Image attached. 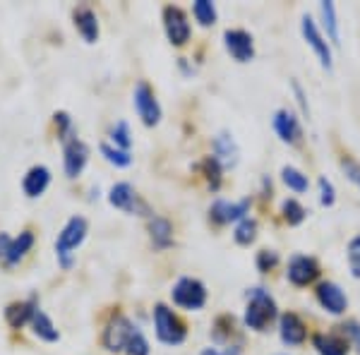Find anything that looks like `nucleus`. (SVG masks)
<instances>
[{
	"label": "nucleus",
	"instance_id": "20",
	"mask_svg": "<svg viewBox=\"0 0 360 355\" xmlns=\"http://www.w3.org/2000/svg\"><path fill=\"white\" fill-rule=\"evenodd\" d=\"M147 235L149 245L154 252H168L171 247H176V224L168 217L154 214L147 219Z\"/></svg>",
	"mask_w": 360,
	"mask_h": 355
},
{
	"label": "nucleus",
	"instance_id": "43",
	"mask_svg": "<svg viewBox=\"0 0 360 355\" xmlns=\"http://www.w3.org/2000/svg\"><path fill=\"white\" fill-rule=\"evenodd\" d=\"M221 353L224 355H245V339L233 341V343H229V346H224Z\"/></svg>",
	"mask_w": 360,
	"mask_h": 355
},
{
	"label": "nucleus",
	"instance_id": "42",
	"mask_svg": "<svg viewBox=\"0 0 360 355\" xmlns=\"http://www.w3.org/2000/svg\"><path fill=\"white\" fill-rule=\"evenodd\" d=\"M178 70H180V75H183L185 79H193L197 75V65L193 63V58H185V56L178 58Z\"/></svg>",
	"mask_w": 360,
	"mask_h": 355
},
{
	"label": "nucleus",
	"instance_id": "11",
	"mask_svg": "<svg viewBox=\"0 0 360 355\" xmlns=\"http://www.w3.org/2000/svg\"><path fill=\"white\" fill-rule=\"evenodd\" d=\"M255 197H240V200H226V197H217L207 209V219L214 228H226V226H236L238 221L248 219L252 214Z\"/></svg>",
	"mask_w": 360,
	"mask_h": 355
},
{
	"label": "nucleus",
	"instance_id": "4",
	"mask_svg": "<svg viewBox=\"0 0 360 355\" xmlns=\"http://www.w3.org/2000/svg\"><path fill=\"white\" fill-rule=\"evenodd\" d=\"M283 278L295 290H312L324 278V266L317 254L293 252L283 262Z\"/></svg>",
	"mask_w": 360,
	"mask_h": 355
},
{
	"label": "nucleus",
	"instance_id": "30",
	"mask_svg": "<svg viewBox=\"0 0 360 355\" xmlns=\"http://www.w3.org/2000/svg\"><path fill=\"white\" fill-rule=\"evenodd\" d=\"M231 238H233L238 247H252L259 240V219L250 214L248 219L238 221L233 231H231Z\"/></svg>",
	"mask_w": 360,
	"mask_h": 355
},
{
	"label": "nucleus",
	"instance_id": "28",
	"mask_svg": "<svg viewBox=\"0 0 360 355\" xmlns=\"http://www.w3.org/2000/svg\"><path fill=\"white\" fill-rule=\"evenodd\" d=\"M29 329H32V334L37 336L39 341L44 343H58L60 341V331L53 324V319L46 314L41 307H37L32 314V319H29Z\"/></svg>",
	"mask_w": 360,
	"mask_h": 355
},
{
	"label": "nucleus",
	"instance_id": "16",
	"mask_svg": "<svg viewBox=\"0 0 360 355\" xmlns=\"http://www.w3.org/2000/svg\"><path fill=\"white\" fill-rule=\"evenodd\" d=\"M307 346L312 348L315 355H353L351 343H348V339L336 327L312 329V336Z\"/></svg>",
	"mask_w": 360,
	"mask_h": 355
},
{
	"label": "nucleus",
	"instance_id": "6",
	"mask_svg": "<svg viewBox=\"0 0 360 355\" xmlns=\"http://www.w3.org/2000/svg\"><path fill=\"white\" fill-rule=\"evenodd\" d=\"M310 293H312V300H315L317 310L322 314L336 319V322L348 317V310H351V298H348L346 288L341 286L339 281L324 276L322 281H319L317 286L310 290Z\"/></svg>",
	"mask_w": 360,
	"mask_h": 355
},
{
	"label": "nucleus",
	"instance_id": "26",
	"mask_svg": "<svg viewBox=\"0 0 360 355\" xmlns=\"http://www.w3.org/2000/svg\"><path fill=\"white\" fill-rule=\"evenodd\" d=\"M51 188V168L44 164L32 166L22 178V192L29 200H39L46 190Z\"/></svg>",
	"mask_w": 360,
	"mask_h": 355
},
{
	"label": "nucleus",
	"instance_id": "41",
	"mask_svg": "<svg viewBox=\"0 0 360 355\" xmlns=\"http://www.w3.org/2000/svg\"><path fill=\"white\" fill-rule=\"evenodd\" d=\"M257 195H259V200H262V202H271V200H274V178H271L269 173H264V176L259 178Z\"/></svg>",
	"mask_w": 360,
	"mask_h": 355
},
{
	"label": "nucleus",
	"instance_id": "19",
	"mask_svg": "<svg viewBox=\"0 0 360 355\" xmlns=\"http://www.w3.org/2000/svg\"><path fill=\"white\" fill-rule=\"evenodd\" d=\"M209 154L224 166V171H233V168L240 164V144H238L236 135L231 130H219L217 135L212 137V151Z\"/></svg>",
	"mask_w": 360,
	"mask_h": 355
},
{
	"label": "nucleus",
	"instance_id": "2",
	"mask_svg": "<svg viewBox=\"0 0 360 355\" xmlns=\"http://www.w3.org/2000/svg\"><path fill=\"white\" fill-rule=\"evenodd\" d=\"M281 314L276 295L269 288L257 283L245 290V305L240 314V327L250 334H269L276 327V319Z\"/></svg>",
	"mask_w": 360,
	"mask_h": 355
},
{
	"label": "nucleus",
	"instance_id": "12",
	"mask_svg": "<svg viewBox=\"0 0 360 355\" xmlns=\"http://www.w3.org/2000/svg\"><path fill=\"white\" fill-rule=\"evenodd\" d=\"M271 132L288 149H300L305 144V123L291 106H281L271 113Z\"/></svg>",
	"mask_w": 360,
	"mask_h": 355
},
{
	"label": "nucleus",
	"instance_id": "15",
	"mask_svg": "<svg viewBox=\"0 0 360 355\" xmlns=\"http://www.w3.org/2000/svg\"><path fill=\"white\" fill-rule=\"evenodd\" d=\"M221 44L226 56L231 58L238 65H250V63L257 58V41H255V34L250 29L243 27H229L221 34Z\"/></svg>",
	"mask_w": 360,
	"mask_h": 355
},
{
	"label": "nucleus",
	"instance_id": "9",
	"mask_svg": "<svg viewBox=\"0 0 360 355\" xmlns=\"http://www.w3.org/2000/svg\"><path fill=\"white\" fill-rule=\"evenodd\" d=\"M276 339L283 348H303L310 343L312 324L303 312L298 310H281L276 319Z\"/></svg>",
	"mask_w": 360,
	"mask_h": 355
},
{
	"label": "nucleus",
	"instance_id": "32",
	"mask_svg": "<svg viewBox=\"0 0 360 355\" xmlns=\"http://www.w3.org/2000/svg\"><path fill=\"white\" fill-rule=\"evenodd\" d=\"M252 264H255V269H257L259 276H271V273L283 266V257H281V252L274 247H259L257 252H255Z\"/></svg>",
	"mask_w": 360,
	"mask_h": 355
},
{
	"label": "nucleus",
	"instance_id": "34",
	"mask_svg": "<svg viewBox=\"0 0 360 355\" xmlns=\"http://www.w3.org/2000/svg\"><path fill=\"white\" fill-rule=\"evenodd\" d=\"M288 91H291V96H293V110L295 113L300 115V118H303V123L307 120V123H310L312 120V106H310V94H307V89H305V84L300 82V79H291V82H288Z\"/></svg>",
	"mask_w": 360,
	"mask_h": 355
},
{
	"label": "nucleus",
	"instance_id": "1",
	"mask_svg": "<svg viewBox=\"0 0 360 355\" xmlns=\"http://www.w3.org/2000/svg\"><path fill=\"white\" fill-rule=\"evenodd\" d=\"M101 346L113 355H152V343L142 327L120 310L111 312V317L103 324Z\"/></svg>",
	"mask_w": 360,
	"mask_h": 355
},
{
	"label": "nucleus",
	"instance_id": "33",
	"mask_svg": "<svg viewBox=\"0 0 360 355\" xmlns=\"http://www.w3.org/2000/svg\"><path fill=\"white\" fill-rule=\"evenodd\" d=\"M312 190H315V200L322 209H334L336 202H339V190H336L332 178L317 176L315 183H312Z\"/></svg>",
	"mask_w": 360,
	"mask_h": 355
},
{
	"label": "nucleus",
	"instance_id": "21",
	"mask_svg": "<svg viewBox=\"0 0 360 355\" xmlns=\"http://www.w3.org/2000/svg\"><path fill=\"white\" fill-rule=\"evenodd\" d=\"M243 339V327H240V319L233 317L231 312L219 314L217 319L212 322V346L224 348L233 341Z\"/></svg>",
	"mask_w": 360,
	"mask_h": 355
},
{
	"label": "nucleus",
	"instance_id": "17",
	"mask_svg": "<svg viewBox=\"0 0 360 355\" xmlns=\"http://www.w3.org/2000/svg\"><path fill=\"white\" fill-rule=\"evenodd\" d=\"M315 22L319 27V32L324 34L334 51L341 49V20H339V8H336L334 0H319L315 13Z\"/></svg>",
	"mask_w": 360,
	"mask_h": 355
},
{
	"label": "nucleus",
	"instance_id": "29",
	"mask_svg": "<svg viewBox=\"0 0 360 355\" xmlns=\"http://www.w3.org/2000/svg\"><path fill=\"white\" fill-rule=\"evenodd\" d=\"M39 307V300L37 295L27 300H17V302H10L8 310H5V319L13 329H22V327H29V319H32L34 310Z\"/></svg>",
	"mask_w": 360,
	"mask_h": 355
},
{
	"label": "nucleus",
	"instance_id": "23",
	"mask_svg": "<svg viewBox=\"0 0 360 355\" xmlns=\"http://www.w3.org/2000/svg\"><path fill=\"white\" fill-rule=\"evenodd\" d=\"M278 183L291 192V197H298V200L312 190V178L295 164H283L278 168Z\"/></svg>",
	"mask_w": 360,
	"mask_h": 355
},
{
	"label": "nucleus",
	"instance_id": "5",
	"mask_svg": "<svg viewBox=\"0 0 360 355\" xmlns=\"http://www.w3.org/2000/svg\"><path fill=\"white\" fill-rule=\"evenodd\" d=\"M209 302V288L197 276H178L168 290V305L178 312H202Z\"/></svg>",
	"mask_w": 360,
	"mask_h": 355
},
{
	"label": "nucleus",
	"instance_id": "46",
	"mask_svg": "<svg viewBox=\"0 0 360 355\" xmlns=\"http://www.w3.org/2000/svg\"><path fill=\"white\" fill-rule=\"evenodd\" d=\"M276 355H291V353H276Z\"/></svg>",
	"mask_w": 360,
	"mask_h": 355
},
{
	"label": "nucleus",
	"instance_id": "38",
	"mask_svg": "<svg viewBox=\"0 0 360 355\" xmlns=\"http://www.w3.org/2000/svg\"><path fill=\"white\" fill-rule=\"evenodd\" d=\"M346 269L348 276L360 281V233H353L346 243Z\"/></svg>",
	"mask_w": 360,
	"mask_h": 355
},
{
	"label": "nucleus",
	"instance_id": "45",
	"mask_svg": "<svg viewBox=\"0 0 360 355\" xmlns=\"http://www.w3.org/2000/svg\"><path fill=\"white\" fill-rule=\"evenodd\" d=\"M197 355H224V353H221V348H217V346H205Z\"/></svg>",
	"mask_w": 360,
	"mask_h": 355
},
{
	"label": "nucleus",
	"instance_id": "25",
	"mask_svg": "<svg viewBox=\"0 0 360 355\" xmlns=\"http://www.w3.org/2000/svg\"><path fill=\"white\" fill-rule=\"evenodd\" d=\"M195 171L200 173V178L205 180L207 190L212 192V195L221 192L224 183H226V171H224V166L219 164V161L214 159L212 154H205V156H202V159L195 164Z\"/></svg>",
	"mask_w": 360,
	"mask_h": 355
},
{
	"label": "nucleus",
	"instance_id": "36",
	"mask_svg": "<svg viewBox=\"0 0 360 355\" xmlns=\"http://www.w3.org/2000/svg\"><path fill=\"white\" fill-rule=\"evenodd\" d=\"M98 151H101L103 161H106V164H111V166H115V168H130L132 161H135L132 151L118 149V147H113V144H108V142H101Z\"/></svg>",
	"mask_w": 360,
	"mask_h": 355
},
{
	"label": "nucleus",
	"instance_id": "7",
	"mask_svg": "<svg viewBox=\"0 0 360 355\" xmlns=\"http://www.w3.org/2000/svg\"><path fill=\"white\" fill-rule=\"evenodd\" d=\"M300 39H303V44L307 46V51L315 56L317 65L327 75H332L336 67V51L332 49V44L324 39V34L319 32L312 13L300 15Z\"/></svg>",
	"mask_w": 360,
	"mask_h": 355
},
{
	"label": "nucleus",
	"instance_id": "22",
	"mask_svg": "<svg viewBox=\"0 0 360 355\" xmlns=\"http://www.w3.org/2000/svg\"><path fill=\"white\" fill-rule=\"evenodd\" d=\"M72 25L77 29V34L82 37L84 44H96L101 39V25H98V15L86 5H79V8L72 10Z\"/></svg>",
	"mask_w": 360,
	"mask_h": 355
},
{
	"label": "nucleus",
	"instance_id": "35",
	"mask_svg": "<svg viewBox=\"0 0 360 355\" xmlns=\"http://www.w3.org/2000/svg\"><path fill=\"white\" fill-rule=\"evenodd\" d=\"M336 164H339V171H341V176H344L346 183L360 192V159L358 156L348 154V151H341Z\"/></svg>",
	"mask_w": 360,
	"mask_h": 355
},
{
	"label": "nucleus",
	"instance_id": "13",
	"mask_svg": "<svg viewBox=\"0 0 360 355\" xmlns=\"http://www.w3.org/2000/svg\"><path fill=\"white\" fill-rule=\"evenodd\" d=\"M106 200H108V205H111L113 209L127 214V217L149 219V217H154V214H156L154 209L149 207V202L135 190V185L127 183V180H118V183H113L111 190H108V195H106Z\"/></svg>",
	"mask_w": 360,
	"mask_h": 355
},
{
	"label": "nucleus",
	"instance_id": "8",
	"mask_svg": "<svg viewBox=\"0 0 360 355\" xmlns=\"http://www.w3.org/2000/svg\"><path fill=\"white\" fill-rule=\"evenodd\" d=\"M86 233H89V221L84 217H70L65 221V226L60 228L56 238V259L63 269H70L75 262V252L77 247H82V243L86 240Z\"/></svg>",
	"mask_w": 360,
	"mask_h": 355
},
{
	"label": "nucleus",
	"instance_id": "14",
	"mask_svg": "<svg viewBox=\"0 0 360 355\" xmlns=\"http://www.w3.org/2000/svg\"><path fill=\"white\" fill-rule=\"evenodd\" d=\"M132 108H135V115L139 118V123L149 130L161 125L164 120V106H161L159 96H156V89L147 79H139L132 89Z\"/></svg>",
	"mask_w": 360,
	"mask_h": 355
},
{
	"label": "nucleus",
	"instance_id": "40",
	"mask_svg": "<svg viewBox=\"0 0 360 355\" xmlns=\"http://www.w3.org/2000/svg\"><path fill=\"white\" fill-rule=\"evenodd\" d=\"M53 125H56V132H58V139H60V142H68L70 137L77 135V132H75V123H72V118H70L68 110H56Z\"/></svg>",
	"mask_w": 360,
	"mask_h": 355
},
{
	"label": "nucleus",
	"instance_id": "39",
	"mask_svg": "<svg viewBox=\"0 0 360 355\" xmlns=\"http://www.w3.org/2000/svg\"><path fill=\"white\" fill-rule=\"evenodd\" d=\"M334 327L348 339V343H351V348H353V355H360V319L344 317V319H339Z\"/></svg>",
	"mask_w": 360,
	"mask_h": 355
},
{
	"label": "nucleus",
	"instance_id": "31",
	"mask_svg": "<svg viewBox=\"0 0 360 355\" xmlns=\"http://www.w3.org/2000/svg\"><path fill=\"white\" fill-rule=\"evenodd\" d=\"M190 20L200 29H212L219 22V8L214 0H193L190 8Z\"/></svg>",
	"mask_w": 360,
	"mask_h": 355
},
{
	"label": "nucleus",
	"instance_id": "18",
	"mask_svg": "<svg viewBox=\"0 0 360 355\" xmlns=\"http://www.w3.org/2000/svg\"><path fill=\"white\" fill-rule=\"evenodd\" d=\"M89 156H91L89 147L77 135L70 137L68 142H63V171H65V176L70 180L82 176L86 164H89Z\"/></svg>",
	"mask_w": 360,
	"mask_h": 355
},
{
	"label": "nucleus",
	"instance_id": "37",
	"mask_svg": "<svg viewBox=\"0 0 360 355\" xmlns=\"http://www.w3.org/2000/svg\"><path fill=\"white\" fill-rule=\"evenodd\" d=\"M132 142H135V137H132V130H130V123H127V120H118V123L111 125V130H108V144L130 151Z\"/></svg>",
	"mask_w": 360,
	"mask_h": 355
},
{
	"label": "nucleus",
	"instance_id": "44",
	"mask_svg": "<svg viewBox=\"0 0 360 355\" xmlns=\"http://www.w3.org/2000/svg\"><path fill=\"white\" fill-rule=\"evenodd\" d=\"M10 240H13V238H10L8 233H0V262H3V259H5V254H8Z\"/></svg>",
	"mask_w": 360,
	"mask_h": 355
},
{
	"label": "nucleus",
	"instance_id": "10",
	"mask_svg": "<svg viewBox=\"0 0 360 355\" xmlns=\"http://www.w3.org/2000/svg\"><path fill=\"white\" fill-rule=\"evenodd\" d=\"M161 27H164V37L173 49H185L193 41V20L190 13L180 5L168 3L161 8Z\"/></svg>",
	"mask_w": 360,
	"mask_h": 355
},
{
	"label": "nucleus",
	"instance_id": "24",
	"mask_svg": "<svg viewBox=\"0 0 360 355\" xmlns=\"http://www.w3.org/2000/svg\"><path fill=\"white\" fill-rule=\"evenodd\" d=\"M276 214H278V221H281L286 228H300V226L310 219V207H305L303 200H298V197L288 195L278 202Z\"/></svg>",
	"mask_w": 360,
	"mask_h": 355
},
{
	"label": "nucleus",
	"instance_id": "3",
	"mask_svg": "<svg viewBox=\"0 0 360 355\" xmlns=\"http://www.w3.org/2000/svg\"><path fill=\"white\" fill-rule=\"evenodd\" d=\"M152 327H154V339L166 348L183 346L190 336L188 322L183 319V314L178 310H173L168 302H154Z\"/></svg>",
	"mask_w": 360,
	"mask_h": 355
},
{
	"label": "nucleus",
	"instance_id": "27",
	"mask_svg": "<svg viewBox=\"0 0 360 355\" xmlns=\"http://www.w3.org/2000/svg\"><path fill=\"white\" fill-rule=\"evenodd\" d=\"M34 243H37V238H34L32 231H22L20 235H15L13 240H10V247H8V254H5L3 264L8 266V269L22 264V262L27 259V254L34 250Z\"/></svg>",
	"mask_w": 360,
	"mask_h": 355
}]
</instances>
